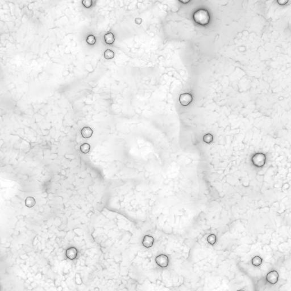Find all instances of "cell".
Instances as JSON below:
<instances>
[{"mask_svg":"<svg viewBox=\"0 0 291 291\" xmlns=\"http://www.w3.org/2000/svg\"><path fill=\"white\" fill-rule=\"evenodd\" d=\"M36 204V201L33 197H27L25 200V205L28 208H33Z\"/></svg>","mask_w":291,"mask_h":291,"instance_id":"cell-8","label":"cell"},{"mask_svg":"<svg viewBox=\"0 0 291 291\" xmlns=\"http://www.w3.org/2000/svg\"><path fill=\"white\" fill-rule=\"evenodd\" d=\"M141 19H142L140 18H136V21H135V22L136 23V24H141V23H142V21H139V20H141Z\"/></svg>","mask_w":291,"mask_h":291,"instance_id":"cell-16","label":"cell"},{"mask_svg":"<svg viewBox=\"0 0 291 291\" xmlns=\"http://www.w3.org/2000/svg\"><path fill=\"white\" fill-rule=\"evenodd\" d=\"M193 101V97L191 94L186 93L182 94L179 97V101L182 106L189 105Z\"/></svg>","mask_w":291,"mask_h":291,"instance_id":"cell-3","label":"cell"},{"mask_svg":"<svg viewBox=\"0 0 291 291\" xmlns=\"http://www.w3.org/2000/svg\"><path fill=\"white\" fill-rule=\"evenodd\" d=\"M180 1V2H181L182 3H183V4H187L188 2H190V1Z\"/></svg>","mask_w":291,"mask_h":291,"instance_id":"cell-17","label":"cell"},{"mask_svg":"<svg viewBox=\"0 0 291 291\" xmlns=\"http://www.w3.org/2000/svg\"><path fill=\"white\" fill-rule=\"evenodd\" d=\"M82 5L86 8H89L92 5V0H84L82 2Z\"/></svg>","mask_w":291,"mask_h":291,"instance_id":"cell-15","label":"cell"},{"mask_svg":"<svg viewBox=\"0 0 291 291\" xmlns=\"http://www.w3.org/2000/svg\"><path fill=\"white\" fill-rule=\"evenodd\" d=\"M104 40L106 44L112 45L115 41V37L112 33H108L104 35Z\"/></svg>","mask_w":291,"mask_h":291,"instance_id":"cell-7","label":"cell"},{"mask_svg":"<svg viewBox=\"0 0 291 291\" xmlns=\"http://www.w3.org/2000/svg\"><path fill=\"white\" fill-rule=\"evenodd\" d=\"M86 41H87V43L89 44V45H93L96 42V39L94 35H89L87 38Z\"/></svg>","mask_w":291,"mask_h":291,"instance_id":"cell-12","label":"cell"},{"mask_svg":"<svg viewBox=\"0 0 291 291\" xmlns=\"http://www.w3.org/2000/svg\"><path fill=\"white\" fill-rule=\"evenodd\" d=\"M143 245L146 248H150L152 247L154 243V238L153 236H144L143 242Z\"/></svg>","mask_w":291,"mask_h":291,"instance_id":"cell-6","label":"cell"},{"mask_svg":"<svg viewBox=\"0 0 291 291\" xmlns=\"http://www.w3.org/2000/svg\"><path fill=\"white\" fill-rule=\"evenodd\" d=\"M267 281L271 284H275L279 280V273L273 270L268 273L266 276Z\"/></svg>","mask_w":291,"mask_h":291,"instance_id":"cell-4","label":"cell"},{"mask_svg":"<svg viewBox=\"0 0 291 291\" xmlns=\"http://www.w3.org/2000/svg\"><path fill=\"white\" fill-rule=\"evenodd\" d=\"M204 141L207 143H210L213 141V136L210 134H205L203 138Z\"/></svg>","mask_w":291,"mask_h":291,"instance_id":"cell-14","label":"cell"},{"mask_svg":"<svg viewBox=\"0 0 291 291\" xmlns=\"http://www.w3.org/2000/svg\"><path fill=\"white\" fill-rule=\"evenodd\" d=\"M244 291V290H238V291Z\"/></svg>","mask_w":291,"mask_h":291,"instance_id":"cell-18","label":"cell"},{"mask_svg":"<svg viewBox=\"0 0 291 291\" xmlns=\"http://www.w3.org/2000/svg\"><path fill=\"white\" fill-rule=\"evenodd\" d=\"M91 149V146L87 143H84L80 146V151L83 154H88Z\"/></svg>","mask_w":291,"mask_h":291,"instance_id":"cell-10","label":"cell"},{"mask_svg":"<svg viewBox=\"0 0 291 291\" xmlns=\"http://www.w3.org/2000/svg\"><path fill=\"white\" fill-rule=\"evenodd\" d=\"M155 260H156V263L159 266H160V267H163V268L167 267V265H168V263H169L168 258L166 255H159L156 258Z\"/></svg>","mask_w":291,"mask_h":291,"instance_id":"cell-2","label":"cell"},{"mask_svg":"<svg viewBox=\"0 0 291 291\" xmlns=\"http://www.w3.org/2000/svg\"><path fill=\"white\" fill-rule=\"evenodd\" d=\"M193 18L196 23L201 26L208 25L210 20L209 12L204 9H199L194 12Z\"/></svg>","mask_w":291,"mask_h":291,"instance_id":"cell-1","label":"cell"},{"mask_svg":"<svg viewBox=\"0 0 291 291\" xmlns=\"http://www.w3.org/2000/svg\"><path fill=\"white\" fill-rule=\"evenodd\" d=\"M207 241L210 245H214L217 241V237L214 234H210L207 238Z\"/></svg>","mask_w":291,"mask_h":291,"instance_id":"cell-13","label":"cell"},{"mask_svg":"<svg viewBox=\"0 0 291 291\" xmlns=\"http://www.w3.org/2000/svg\"><path fill=\"white\" fill-rule=\"evenodd\" d=\"M114 56H115L114 53L110 49H107L105 51V52L104 53V56L105 59H106L107 60L111 59L114 58Z\"/></svg>","mask_w":291,"mask_h":291,"instance_id":"cell-9","label":"cell"},{"mask_svg":"<svg viewBox=\"0 0 291 291\" xmlns=\"http://www.w3.org/2000/svg\"><path fill=\"white\" fill-rule=\"evenodd\" d=\"M262 259L259 256H255L252 259V264L255 267H258L262 263Z\"/></svg>","mask_w":291,"mask_h":291,"instance_id":"cell-11","label":"cell"},{"mask_svg":"<svg viewBox=\"0 0 291 291\" xmlns=\"http://www.w3.org/2000/svg\"><path fill=\"white\" fill-rule=\"evenodd\" d=\"M93 131L90 127H83L81 130L82 136L85 139L91 138L93 135Z\"/></svg>","mask_w":291,"mask_h":291,"instance_id":"cell-5","label":"cell"}]
</instances>
